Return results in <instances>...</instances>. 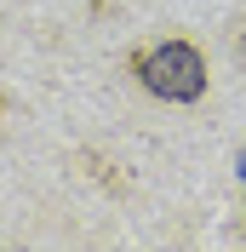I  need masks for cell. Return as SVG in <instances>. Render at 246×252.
Returning <instances> with one entry per match:
<instances>
[{
	"label": "cell",
	"instance_id": "6da1fadb",
	"mask_svg": "<svg viewBox=\"0 0 246 252\" xmlns=\"http://www.w3.org/2000/svg\"><path fill=\"white\" fill-rule=\"evenodd\" d=\"M132 75L143 80V92L160 103H195L206 92V58L189 40H154V46L132 52Z\"/></svg>",
	"mask_w": 246,
	"mask_h": 252
},
{
	"label": "cell",
	"instance_id": "7a4b0ae2",
	"mask_svg": "<svg viewBox=\"0 0 246 252\" xmlns=\"http://www.w3.org/2000/svg\"><path fill=\"white\" fill-rule=\"evenodd\" d=\"M241 63H246V29H241Z\"/></svg>",
	"mask_w": 246,
	"mask_h": 252
},
{
	"label": "cell",
	"instance_id": "3957f363",
	"mask_svg": "<svg viewBox=\"0 0 246 252\" xmlns=\"http://www.w3.org/2000/svg\"><path fill=\"white\" fill-rule=\"evenodd\" d=\"M241 178H246V155H241Z\"/></svg>",
	"mask_w": 246,
	"mask_h": 252
}]
</instances>
